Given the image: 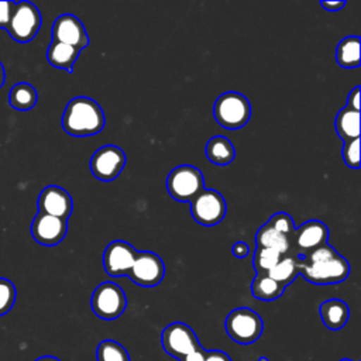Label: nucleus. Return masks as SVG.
<instances>
[{
  "mask_svg": "<svg viewBox=\"0 0 361 361\" xmlns=\"http://www.w3.org/2000/svg\"><path fill=\"white\" fill-rule=\"evenodd\" d=\"M103 109L90 97H73L62 114V128L72 137H90L104 128Z\"/></svg>",
  "mask_w": 361,
  "mask_h": 361,
  "instance_id": "nucleus-1",
  "label": "nucleus"
},
{
  "mask_svg": "<svg viewBox=\"0 0 361 361\" xmlns=\"http://www.w3.org/2000/svg\"><path fill=\"white\" fill-rule=\"evenodd\" d=\"M213 116L221 127L237 130L248 123L251 117V104L244 94L238 92H226L216 99L213 104Z\"/></svg>",
  "mask_w": 361,
  "mask_h": 361,
  "instance_id": "nucleus-2",
  "label": "nucleus"
},
{
  "mask_svg": "<svg viewBox=\"0 0 361 361\" xmlns=\"http://www.w3.org/2000/svg\"><path fill=\"white\" fill-rule=\"evenodd\" d=\"M224 327L233 341L248 345L261 337L264 322L255 310L250 307H237L227 314Z\"/></svg>",
  "mask_w": 361,
  "mask_h": 361,
  "instance_id": "nucleus-3",
  "label": "nucleus"
},
{
  "mask_svg": "<svg viewBox=\"0 0 361 361\" xmlns=\"http://www.w3.org/2000/svg\"><path fill=\"white\" fill-rule=\"evenodd\" d=\"M350 274V264L338 252L330 258L302 264L299 262V275L314 285H333L343 282Z\"/></svg>",
  "mask_w": 361,
  "mask_h": 361,
  "instance_id": "nucleus-4",
  "label": "nucleus"
},
{
  "mask_svg": "<svg viewBox=\"0 0 361 361\" xmlns=\"http://www.w3.org/2000/svg\"><path fill=\"white\" fill-rule=\"evenodd\" d=\"M204 189V176L193 165H179L166 178V190L178 202H192Z\"/></svg>",
  "mask_w": 361,
  "mask_h": 361,
  "instance_id": "nucleus-5",
  "label": "nucleus"
},
{
  "mask_svg": "<svg viewBox=\"0 0 361 361\" xmlns=\"http://www.w3.org/2000/svg\"><path fill=\"white\" fill-rule=\"evenodd\" d=\"M93 313L103 320L120 317L127 307L124 290L114 282H102L96 286L90 299Z\"/></svg>",
  "mask_w": 361,
  "mask_h": 361,
  "instance_id": "nucleus-6",
  "label": "nucleus"
},
{
  "mask_svg": "<svg viewBox=\"0 0 361 361\" xmlns=\"http://www.w3.org/2000/svg\"><path fill=\"white\" fill-rule=\"evenodd\" d=\"M161 343L164 351L176 360H180L202 347L195 330L182 322L168 324L162 330Z\"/></svg>",
  "mask_w": 361,
  "mask_h": 361,
  "instance_id": "nucleus-7",
  "label": "nucleus"
},
{
  "mask_svg": "<svg viewBox=\"0 0 361 361\" xmlns=\"http://www.w3.org/2000/svg\"><path fill=\"white\" fill-rule=\"evenodd\" d=\"M227 213V204L220 192L214 189H203L190 202V214L196 223L204 227L219 224Z\"/></svg>",
  "mask_w": 361,
  "mask_h": 361,
  "instance_id": "nucleus-8",
  "label": "nucleus"
},
{
  "mask_svg": "<svg viewBox=\"0 0 361 361\" xmlns=\"http://www.w3.org/2000/svg\"><path fill=\"white\" fill-rule=\"evenodd\" d=\"M41 21V13L35 4L30 1H18L14 6L7 31L13 39L28 42L39 31Z\"/></svg>",
  "mask_w": 361,
  "mask_h": 361,
  "instance_id": "nucleus-9",
  "label": "nucleus"
},
{
  "mask_svg": "<svg viewBox=\"0 0 361 361\" xmlns=\"http://www.w3.org/2000/svg\"><path fill=\"white\" fill-rule=\"evenodd\" d=\"M127 157L117 145H103L90 158L89 166L93 176L102 182L114 180L126 166Z\"/></svg>",
  "mask_w": 361,
  "mask_h": 361,
  "instance_id": "nucleus-10",
  "label": "nucleus"
},
{
  "mask_svg": "<svg viewBox=\"0 0 361 361\" xmlns=\"http://www.w3.org/2000/svg\"><path fill=\"white\" fill-rule=\"evenodd\" d=\"M127 275L134 283L140 286H157L164 279L165 265L158 254L151 251H138Z\"/></svg>",
  "mask_w": 361,
  "mask_h": 361,
  "instance_id": "nucleus-11",
  "label": "nucleus"
},
{
  "mask_svg": "<svg viewBox=\"0 0 361 361\" xmlns=\"http://www.w3.org/2000/svg\"><path fill=\"white\" fill-rule=\"evenodd\" d=\"M329 238V228L320 220H307L302 226L296 227L292 237L290 254L302 257L316 247L326 244Z\"/></svg>",
  "mask_w": 361,
  "mask_h": 361,
  "instance_id": "nucleus-12",
  "label": "nucleus"
},
{
  "mask_svg": "<svg viewBox=\"0 0 361 361\" xmlns=\"http://www.w3.org/2000/svg\"><path fill=\"white\" fill-rule=\"evenodd\" d=\"M137 250L127 241H111L103 252V267L110 276L127 275L137 257Z\"/></svg>",
  "mask_w": 361,
  "mask_h": 361,
  "instance_id": "nucleus-13",
  "label": "nucleus"
},
{
  "mask_svg": "<svg viewBox=\"0 0 361 361\" xmlns=\"http://www.w3.org/2000/svg\"><path fill=\"white\" fill-rule=\"evenodd\" d=\"M52 41L75 47L79 51L89 45L86 28L83 23L73 14H62L54 21Z\"/></svg>",
  "mask_w": 361,
  "mask_h": 361,
  "instance_id": "nucleus-14",
  "label": "nucleus"
},
{
  "mask_svg": "<svg viewBox=\"0 0 361 361\" xmlns=\"http://www.w3.org/2000/svg\"><path fill=\"white\" fill-rule=\"evenodd\" d=\"M68 231V220L37 213L31 223V234L34 240L42 245H56L59 244Z\"/></svg>",
  "mask_w": 361,
  "mask_h": 361,
  "instance_id": "nucleus-15",
  "label": "nucleus"
},
{
  "mask_svg": "<svg viewBox=\"0 0 361 361\" xmlns=\"http://www.w3.org/2000/svg\"><path fill=\"white\" fill-rule=\"evenodd\" d=\"M37 206L38 213L51 214L63 220H68L73 210L71 195L63 188L56 185H49L41 190Z\"/></svg>",
  "mask_w": 361,
  "mask_h": 361,
  "instance_id": "nucleus-16",
  "label": "nucleus"
},
{
  "mask_svg": "<svg viewBox=\"0 0 361 361\" xmlns=\"http://www.w3.org/2000/svg\"><path fill=\"white\" fill-rule=\"evenodd\" d=\"M320 317L323 324L330 329V330H340L345 326L348 316H350V310L345 302H343L341 299H327L324 300L320 307Z\"/></svg>",
  "mask_w": 361,
  "mask_h": 361,
  "instance_id": "nucleus-17",
  "label": "nucleus"
},
{
  "mask_svg": "<svg viewBox=\"0 0 361 361\" xmlns=\"http://www.w3.org/2000/svg\"><path fill=\"white\" fill-rule=\"evenodd\" d=\"M79 54L80 51L75 47L52 41L47 49V59L54 68L72 72L73 63L76 62Z\"/></svg>",
  "mask_w": 361,
  "mask_h": 361,
  "instance_id": "nucleus-18",
  "label": "nucleus"
},
{
  "mask_svg": "<svg viewBox=\"0 0 361 361\" xmlns=\"http://www.w3.org/2000/svg\"><path fill=\"white\" fill-rule=\"evenodd\" d=\"M334 128L338 137L345 142L355 140L360 135V111L348 106L343 107L334 120Z\"/></svg>",
  "mask_w": 361,
  "mask_h": 361,
  "instance_id": "nucleus-19",
  "label": "nucleus"
},
{
  "mask_svg": "<svg viewBox=\"0 0 361 361\" xmlns=\"http://www.w3.org/2000/svg\"><path fill=\"white\" fill-rule=\"evenodd\" d=\"M204 151L207 159L216 165H228L235 157V149L231 141L223 135L212 137L207 141Z\"/></svg>",
  "mask_w": 361,
  "mask_h": 361,
  "instance_id": "nucleus-20",
  "label": "nucleus"
},
{
  "mask_svg": "<svg viewBox=\"0 0 361 361\" xmlns=\"http://www.w3.org/2000/svg\"><path fill=\"white\" fill-rule=\"evenodd\" d=\"M290 244H292V240L289 237L278 233L276 230L271 228L267 224L259 227L255 234V245L257 247L272 248V250L278 251L281 255L290 254Z\"/></svg>",
  "mask_w": 361,
  "mask_h": 361,
  "instance_id": "nucleus-21",
  "label": "nucleus"
},
{
  "mask_svg": "<svg viewBox=\"0 0 361 361\" xmlns=\"http://www.w3.org/2000/svg\"><path fill=\"white\" fill-rule=\"evenodd\" d=\"M360 38L357 35L343 38L336 48V61L341 68L353 69L361 62L360 58Z\"/></svg>",
  "mask_w": 361,
  "mask_h": 361,
  "instance_id": "nucleus-22",
  "label": "nucleus"
},
{
  "mask_svg": "<svg viewBox=\"0 0 361 361\" xmlns=\"http://www.w3.org/2000/svg\"><path fill=\"white\" fill-rule=\"evenodd\" d=\"M283 290L285 286L272 279L271 276H268V274L265 272H257L251 283V292L254 298L265 302L278 299L283 293Z\"/></svg>",
  "mask_w": 361,
  "mask_h": 361,
  "instance_id": "nucleus-23",
  "label": "nucleus"
},
{
  "mask_svg": "<svg viewBox=\"0 0 361 361\" xmlns=\"http://www.w3.org/2000/svg\"><path fill=\"white\" fill-rule=\"evenodd\" d=\"M267 274L286 288L299 275V258L295 254H286Z\"/></svg>",
  "mask_w": 361,
  "mask_h": 361,
  "instance_id": "nucleus-24",
  "label": "nucleus"
},
{
  "mask_svg": "<svg viewBox=\"0 0 361 361\" xmlns=\"http://www.w3.org/2000/svg\"><path fill=\"white\" fill-rule=\"evenodd\" d=\"M38 100V94L37 90L34 89L32 85L25 83V82H20L16 83L8 94V102L11 104L13 109L20 110V111H27L31 110L35 103Z\"/></svg>",
  "mask_w": 361,
  "mask_h": 361,
  "instance_id": "nucleus-25",
  "label": "nucleus"
},
{
  "mask_svg": "<svg viewBox=\"0 0 361 361\" xmlns=\"http://www.w3.org/2000/svg\"><path fill=\"white\" fill-rule=\"evenodd\" d=\"M97 361H131L128 351L114 340H103L96 348Z\"/></svg>",
  "mask_w": 361,
  "mask_h": 361,
  "instance_id": "nucleus-26",
  "label": "nucleus"
},
{
  "mask_svg": "<svg viewBox=\"0 0 361 361\" xmlns=\"http://www.w3.org/2000/svg\"><path fill=\"white\" fill-rule=\"evenodd\" d=\"M278 251L272 248H265V247H257L254 257H252V265L257 272H268L271 268L276 265V262L282 258Z\"/></svg>",
  "mask_w": 361,
  "mask_h": 361,
  "instance_id": "nucleus-27",
  "label": "nucleus"
},
{
  "mask_svg": "<svg viewBox=\"0 0 361 361\" xmlns=\"http://www.w3.org/2000/svg\"><path fill=\"white\" fill-rule=\"evenodd\" d=\"M267 226H269L271 228L276 230L278 233L289 237L292 240L293 234H295V230H296V226H295V221L293 219L285 213V212H278L275 213L274 216L269 217V220L265 223Z\"/></svg>",
  "mask_w": 361,
  "mask_h": 361,
  "instance_id": "nucleus-28",
  "label": "nucleus"
},
{
  "mask_svg": "<svg viewBox=\"0 0 361 361\" xmlns=\"http://www.w3.org/2000/svg\"><path fill=\"white\" fill-rule=\"evenodd\" d=\"M16 288L11 281L0 278V316L8 313L16 302Z\"/></svg>",
  "mask_w": 361,
  "mask_h": 361,
  "instance_id": "nucleus-29",
  "label": "nucleus"
},
{
  "mask_svg": "<svg viewBox=\"0 0 361 361\" xmlns=\"http://www.w3.org/2000/svg\"><path fill=\"white\" fill-rule=\"evenodd\" d=\"M343 159H344L345 165L350 168L360 166V140L358 138L344 142Z\"/></svg>",
  "mask_w": 361,
  "mask_h": 361,
  "instance_id": "nucleus-30",
  "label": "nucleus"
},
{
  "mask_svg": "<svg viewBox=\"0 0 361 361\" xmlns=\"http://www.w3.org/2000/svg\"><path fill=\"white\" fill-rule=\"evenodd\" d=\"M14 6H16V1H0V28L7 30Z\"/></svg>",
  "mask_w": 361,
  "mask_h": 361,
  "instance_id": "nucleus-31",
  "label": "nucleus"
},
{
  "mask_svg": "<svg viewBox=\"0 0 361 361\" xmlns=\"http://www.w3.org/2000/svg\"><path fill=\"white\" fill-rule=\"evenodd\" d=\"M204 361H233L230 355L221 350H206Z\"/></svg>",
  "mask_w": 361,
  "mask_h": 361,
  "instance_id": "nucleus-32",
  "label": "nucleus"
},
{
  "mask_svg": "<svg viewBox=\"0 0 361 361\" xmlns=\"http://www.w3.org/2000/svg\"><path fill=\"white\" fill-rule=\"evenodd\" d=\"M233 255L237 258H245L250 254V247L247 243L244 241H237L235 244H233Z\"/></svg>",
  "mask_w": 361,
  "mask_h": 361,
  "instance_id": "nucleus-33",
  "label": "nucleus"
},
{
  "mask_svg": "<svg viewBox=\"0 0 361 361\" xmlns=\"http://www.w3.org/2000/svg\"><path fill=\"white\" fill-rule=\"evenodd\" d=\"M347 106L360 111V86H355L347 99Z\"/></svg>",
  "mask_w": 361,
  "mask_h": 361,
  "instance_id": "nucleus-34",
  "label": "nucleus"
},
{
  "mask_svg": "<svg viewBox=\"0 0 361 361\" xmlns=\"http://www.w3.org/2000/svg\"><path fill=\"white\" fill-rule=\"evenodd\" d=\"M204 355H206V350L203 347H200L196 351L182 357L179 361H204Z\"/></svg>",
  "mask_w": 361,
  "mask_h": 361,
  "instance_id": "nucleus-35",
  "label": "nucleus"
},
{
  "mask_svg": "<svg viewBox=\"0 0 361 361\" xmlns=\"http://www.w3.org/2000/svg\"><path fill=\"white\" fill-rule=\"evenodd\" d=\"M322 7L327 11H338L341 10L344 6H345V1L344 0H338V1H326V0H322L320 1Z\"/></svg>",
  "mask_w": 361,
  "mask_h": 361,
  "instance_id": "nucleus-36",
  "label": "nucleus"
},
{
  "mask_svg": "<svg viewBox=\"0 0 361 361\" xmlns=\"http://www.w3.org/2000/svg\"><path fill=\"white\" fill-rule=\"evenodd\" d=\"M35 361H61V360L56 358V357H54V355H42V357L37 358Z\"/></svg>",
  "mask_w": 361,
  "mask_h": 361,
  "instance_id": "nucleus-37",
  "label": "nucleus"
},
{
  "mask_svg": "<svg viewBox=\"0 0 361 361\" xmlns=\"http://www.w3.org/2000/svg\"><path fill=\"white\" fill-rule=\"evenodd\" d=\"M4 79H6V72H4L3 63L0 62V87L3 86V83H4Z\"/></svg>",
  "mask_w": 361,
  "mask_h": 361,
  "instance_id": "nucleus-38",
  "label": "nucleus"
},
{
  "mask_svg": "<svg viewBox=\"0 0 361 361\" xmlns=\"http://www.w3.org/2000/svg\"><path fill=\"white\" fill-rule=\"evenodd\" d=\"M258 361H269V360H268L267 357H259V358H258Z\"/></svg>",
  "mask_w": 361,
  "mask_h": 361,
  "instance_id": "nucleus-39",
  "label": "nucleus"
},
{
  "mask_svg": "<svg viewBox=\"0 0 361 361\" xmlns=\"http://www.w3.org/2000/svg\"><path fill=\"white\" fill-rule=\"evenodd\" d=\"M340 361H353V360H350V358H341Z\"/></svg>",
  "mask_w": 361,
  "mask_h": 361,
  "instance_id": "nucleus-40",
  "label": "nucleus"
}]
</instances>
